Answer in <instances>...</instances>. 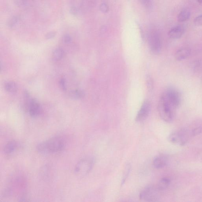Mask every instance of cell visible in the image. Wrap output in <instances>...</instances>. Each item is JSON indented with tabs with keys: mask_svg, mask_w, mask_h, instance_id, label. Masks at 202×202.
Returning a JSON list of instances; mask_svg holds the SVG:
<instances>
[{
	"mask_svg": "<svg viewBox=\"0 0 202 202\" xmlns=\"http://www.w3.org/2000/svg\"><path fill=\"white\" fill-rule=\"evenodd\" d=\"M190 16V13L187 10H184L180 12L178 16V21L179 22H186L189 19Z\"/></svg>",
	"mask_w": 202,
	"mask_h": 202,
	"instance_id": "obj_16",
	"label": "cell"
},
{
	"mask_svg": "<svg viewBox=\"0 0 202 202\" xmlns=\"http://www.w3.org/2000/svg\"><path fill=\"white\" fill-rule=\"evenodd\" d=\"M202 132V128L201 127H198L192 130V136H197L200 133H201Z\"/></svg>",
	"mask_w": 202,
	"mask_h": 202,
	"instance_id": "obj_23",
	"label": "cell"
},
{
	"mask_svg": "<svg viewBox=\"0 0 202 202\" xmlns=\"http://www.w3.org/2000/svg\"><path fill=\"white\" fill-rule=\"evenodd\" d=\"M16 5L19 7H23L26 3V0H13Z\"/></svg>",
	"mask_w": 202,
	"mask_h": 202,
	"instance_id": "obj_24",
	"label": "cell"
},
{
	"mask_svg": "<svg viewBox=\"0 0 202 202\" xmlns=\"http://www.w3.org/2000/svg\"><path fill=\"white\" fill-rule=\"evenodd\" d=\"M72 39L71 36L68 35H65L63 37V42L66 44H69L72 42Z\"/></svg>",
	"mask_w": 202,
	"mask_h": 202,
	"instance_id": "obj_26",
	"label": "cell"
},
{
	"mask_svg": "<svg viewBox=\"0 0 202 202\" xmlns=\"http://www.w3.org/2000/svg\"><path fill=\"white\" fill-rule=\"evenodd\" d=\"M148 44L150 51L153 54H157L160 52L162 44L158 33L153 32L148 36Z\"/></svg>",
	"mask_w": 202,
	"mask_h": 202,
	"instance_id": "obj_5",
	"label": "cell"
},
{
	"mask_svg": "<svg viewBox=\"0 0 202 202\" xmlns=\"http://www.w3.org/2000/svg\"><path fill=\"white\" fill-rule=\"evenodd\" d=\"M151 109V104L149 101L147 100L144 101L136 115L137 122H142L146 119L149 115Z\"/></svg>",
	"mask_w": 202,
	"mask_h": 202,
	"instance_id": "obj_8",
	"label": "cell"
},
{
	"mask_svg": "<svg viewBox=\"0 0 202 202\" xmlns=\"http://www.w3.org/2000/svg\"><path fill=\"white\" fill-rule=\"evenodd\" d=\"M4 88L7 92L15 93L17 91L18 86L16 83L13 81H7L4 84Z\"/></svg>",
	"mask_w": 202,
	"mask_h": 202,
	"instance_id": "obj_14",
	"label": "cell"
},
{
	"mask_svg": "<svg viewBox=\"0 0 202 202\" xmlns=\"http://www.w3.org/2000/svg\"><path fill=\"white\" fill-rule=\"evenodd\" d=\"M94 159L86 158L79 161L75 165L74 173L78 177H83L89 174L92 170L94 164Z\"/></svg>",
	"mask_w": 202,
	"mask_h": 202,
	"instance_id": "obj_3",
	"label": "cell"
},
{
	"mask_svg": "<svg viewBox=\"0 0 202 202\" xmlns=\"http://www.w3.org/2000/svg\"><path fill=\"white\" fill-rule=\"evenodd\" d=\"M184 29L181 26H177L172 28L168 33V36L172 39H178L183 35Z\"/></svg>",
	"mask_w": 202,
	"mask_h": 202,
	"instance_id": "obj_12",
	"label": "cell"
},
{
	"mask_svg": "<svg viewBox=\"0 0 202 202\" xmlns=\"http://www.w3.org/2000/svg\"><path fill=\"white\" fill-rule=\"evenodd\" d=\"M140 199L146 201H157L159 199L158 190L153 186L147 187L141 192Z\"/></svg>",
	"mask_w": 202,
	"mask_h": 202,
	"instance_id": "obj_6",
	"label": "cell"
},
{
	"mask_svg": "<svg viewBox=\"0 0 202 202\" xmlns=\"http://www.w3.org/2000/svg\"><path fill=\"white\" fill-rule=\"evenodd\" d=\"M56 35V33L54 32H51L47 34L45 37L47 39H52L54 38Z\"/></svg>",
	"mask_w": 202,
	"mask_h": 202,
	"instance_id": "obj_28",
	"label": "cell"
},
{
	"mask_svg": "<svg viewBox=\"0 0 202 202\" xmlns=\"http://www.w3.org/2000/svg\"><path fill=\"white\" fill-rule=\"evenodd\" d=\"M162 95L176 109L180 106L182 101L181 96L177 90L173 88H168Z\"/></svg>",
	"mask_w": 202,
	"mask_h": 202,
	"instance_id": "obj_4",
	"label": "cell"
},
{
	"mask_svg": "<svg viewBox=\"0 0 202 202\" xmlns=\"http://www.w3.org/2000/svg\"><path fill=\"white\" fill-rule=\"evenodd\" d=\"M176 108L162 95L158 105L159 116L167 122H171L175 116Z\"/></svg>",
	"mask_w": 202,
	"mask_h": 202,
	"instance_id": "obj_2",
	"label": "cell"
},
{
	"mask_svg": "<svg viewBox=\"0 0 202 202\" xmlns=\"http://www.w3.org/2000/svg\"><path fill=\"white\" fill-rule=\"evenodd\" d=\"M191 53V49L189 48L185 47L180 49L176 53L175 59L178 61L184 60L189 57Z\"/></svg>",
	"mask_w": 202,
	"mask_h": 202,
	"instance_id": "obj_11",
	"label": "cell"
},
{
	"mask_svg": "<svg viewBox=\"0 0 202 202\" xmlns=\"http://www.w3.org/2000/svg\"><path fill=\"white\" fill-rule=\"evenodd\" d=\"M100 10L103 13H107L109 10V7L105 3H103L100 6Z\"/></svg>",
	"mask_w": 202,
	"mask_h": 202,
	"instance_id": "obj_25",
	"label": "cell"
},
{
	"mask_svg": "<svg viewBox=\"0 0 202 202\" xmlns=\"http://www.w3.org/2000/svg\"><path fill=\"white\" fill-rule=\"evenodd\" d=\"M84 91L81 90H75L70 92V96L75 100L80 99L85 96Z\"/></svg>",
	"mask_w": 202,
	"mask_h": 202,
	"instance_id": "obj_15",
	"label": "cell"
},
{
	"mask_svg": "<svg viewBox=\"0 0 202 202\" xmlns=\"http://www.w3.org/2000/svg\"><path fill=\"white\" fill-rule=\"evenodd\" d=\"M64 55V52L63 50L61 48H57L53 53V59L55 61H59L63 59Z\"/></svg>",
	"mask_w": 202,
	"mask_h": 202,
	"instance_id": "obj_18",
	"label": "cell"
},
{
	"mask_svg": "<svg viewBox=\"0 0 202 202\" xmlns=\"http://www.w3.org/2000/svg\"><path fill=\"white\" fill-rule=\"evenodd\" d=\"M131 170V166L130 165L127 164L126 166L125 170H124L122 179V184H123L125 183L126 180L128 177Z\"/></svg>",
	"mask_w": 202,
	"mask_h": 202,
	"instance_id": "obj_20",
	"label": "cell"
},
{
	"mask_svg": "<svg viewBox=\"0 0 202 202\" xmlns=\"http://www.w3.org/2000/svg\"><path fill=\"white\" fill-rule=\"evenodd\" d=\"M188 136L186 131L182 130L179 132L171 133L168 137V139L172 143L183 146L185 145L187 141Z\"/></svg>",
	"mask_w": 202,
	"mask_h": 202,
	"instance_id": "obj_7",
	"label": "cell"
},
{
	"mask_svg": "<svg viewBox=\"0 0 202 202\" xmlns=\"http://www.w3.org/2000/svg\"><path fill=\"white\" fill-rule=\"evenodd\" d=\"M29 113L33 117H36L39 116L41 112V107L37 101L32 99L29 101L27 104Z\"/></svg>",
	"mask_w": 202,
	"mask_h": 202,
	"instance_id": "obj_9",
	"label": "cell"
},
{
	"mask_svg": "<svg viewBox=\"0 0 202 202\" xmlns=\"http://www.w3.org/2000/svg\"><path fill=\"white\" fill-rule=\"evenodd\" d=\"M199 4L202 6V0H196Z\"/></svg>",
	"mask_w": 202,
	"mask_h": 202,
	"instance_id": "obj_30",
	"label": "cell"
},
{
	"mask_svg": "<svg viewBox=\"0 0 202 202\" xmlns=\"http://www.w3.org/2000/svg\"><path fill=\"white\" fill-rule=\"evenodd\" d=\"M166 158L163 156H157L155 158L153 162V166L157 169L163 168L166 165Z\"/></svg>",
	"mask_w": 202,
	"mask_h": 202,
	"instance_id": "obj_13",
	"label": "cell"
},
{
	"mask_svg": "<svg viewBox=\"0 0 202 202\" xmlns=\"http://www.w3.org/2000/svg\"><path fill=\"white\" fill-rule=\"evenodd\" d=\"M19 147V144L17 141H10L4 146L3 150L4 153L6 155H10L17 151Z\"/></svg>",
	"mask_w": 202,
	"mask_h": 202,
	"instance_id": "obj_10",
	"label": "cell"
},
{
	"mask_svg": "<svg viewBox=\"0 0 202 202\" xmlns=\"http://www.w3.org/2000/svg\"><path fill=\"white\" fill-rule=\"evenodd\" d=\"M170 180L168 178H163L161 179L158 184V188L160 190L167 189L169 186Z\"/></svg>",
	"mask_w": 202,
	"mask_h": 202,
	"instance_id": "obj_17",
	"label": "cell"
},
{
	"mask_svg": "<svg viewBox=\"0 0 202 202\" xmlns=\"http://www.w3.org/2000/svg\"><path fill=\"white\" fill-rule=\"evenodd\" d=\"M146 82L147 87L149 90H151L153 89V79L150 75H148L146 78Z\"/></svg>",
	"mask_w": 202,
	"mask_h": 202,
	"instance_id": "obj_21",
	"label": "cell"
},
{
	"mask_svg": "<svg viewBox=\"0 0 202 202\" xmlns=\"http://www.w3.org/2000/svg\"><path fill=\"white\" fill-rule=\"evenodd\" d=\"M19 18L18 16H14L8 19L7 22V25L9 27H12L14 26L17 23Z\"/></svg>",
	"mask_w": 202,
	"mask_h": 202,
	"instance_id": "obj_19",
	"label": "cell"
},
{
	"mask_svg": "<svg viewBox=\"0 0 202 202\" xmlns=\"http://www.w3.org/2000/svg\"><path fill=\"white\" fill-rule=\"evenodd\" d=\"M71 13H72L73 14H74V13H75L76 12V9L75 8H72V9L71 10Z\"/></svg>",
	"mask_w": 202,
	"mask_h": 202,
	"instance_id": "obj_29",
	"label": "cell"
},
{
	"mask_svg": "<svg viewBox=\"0 0 202 202\" xmlns=\"http://www.w3.org/2000/svg\"><path fill=\"white\" fill-rule=\"evenodd\" d=\"M60 87L61 89L63 90V91H66V81L64 79H61L60 80Z\"/></svg>",
	"mask_w": 202,
	"mask_h": 202,
	"instance_id": "obj_27",
	"label": "cell"
},
{
	"mask_svg": "<svg viewBox=\"0 0 202 202\" xmlns=\"http://www.w3.org/2000/svg\"><path fill=\"white\" fill-rule=\"evenodd\" d=\"M65 147V141L63 138L56 136L39 143L36 149L41 154H48L60 152Z\"/></svg>",
	"mask_w": 202,
	"mask_h": 202,
	"instance_id": "obj_1",
	"label": "cell"
},
{
	"mask_svg": "<svg viewBox=\"0 0 202 202\" xmlns=\"http://www.w3.org/2000/svg\"><path fill=\"white\" fill-rule=\"evenodd\" d=\"M194 24L197 26H202V14L197 16L194 20Z\"/></svg>",
	"mask_w": 202,
	"mask_h": 202,
	"instance_id": "obj_22",
	"label": "cell"
}]
</instances>
